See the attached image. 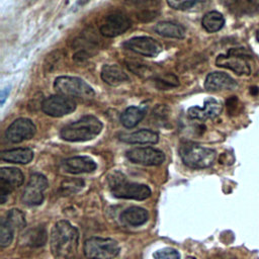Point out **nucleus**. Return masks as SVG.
Wrapping results in <instances>:
<instances>
[{
	"instance_id": "f257e3e1",
	"label": "nucleus",
	"mask_w": 259,
	"mask_h": 259,
	"mask_svg": "<svg viewBox=\"0 0 259 259\" xmlns=\"http://www.w3.org/2000/svg\"><path fill=\"white\" fill-rule=\"evenodd\" d=\"M79 241V233L68 221H59L51 232V252L55 259L74 258Z\"/></svg>"
},
{
	"instance_id": "f03ea898",
	"label": "nucleus",
	"mask_w": 259,
	"mask_h": 259,
	"mask_svg": "<svg viewBox=\"0 0 259 259\" xmlns=\"http://www.w3.org/2000/svg\"><path fill=\"white\" fill-rule=\"evenodd\" d=\"M102 122L93 115H86L65 125L60 136L68 142H86L96 138L102 131Z\"/></svg>"
},
{
	"instance_id": "7ed1b4c3",
	"label": "nucleus",
	"mask_w": 259,
	"mask_h": 259,
	"mask_svg": "<svg viewBox=\"0 0 259 259\" xmlns=\"http://www.w3.org/2000/svg\"><path fill=\"white\" fill-rule=\"evenodd\" d=\"M109 185L111 193L117 198L144 200L151 195V189L147 185L127 182L119 173H115L109 178Z\"/></svg>"
},
{
	"instance_id": "20e7f679",
	"label": "nucleus",
	"mask_w": 259,
	"mask_h": 259,
	"mask_svg": "<svg viewBox=\"0 0 259 259\" xmlns=\"http://www.w3.org/2000/svg\"><path fill=\"white\" fill-rule=\"evenodd\" d=\"M179 153L183 163L192 169L210 167L217 158L214 150L195 144H186L181 146Z\"/></svg>"
},
{
	"instance_id": "39448f33",
	"label": "nucleus",
	"mask_w": 259,
	"mask_h": 259,
	"mask_svg": "<svg viewBox=\"0 0 259 259\" xmlns=\"http://www.w3.org/2000/svg\"><path fill=\"white\" fill-rule=\"evenodd\" d=\"M54 88L57 92L68 97L89 99L94 96L93 88L83 79L73 76H60L54 81Z\"/></svg>"
},
{
	"instance_id": "423d86ee",
	"label": "nucleus",
	"mask_w": 259,
	"mask_h": 259,
	"mask_svg": "<svg viewBox=\"0 0 259 259\" xmlns=\"http://www.w3.org/2000/svg\"><path fill=\"white\" fill-rule=\"evenodd\" d=\"M118 243L110 238L92 237L85 241L83 251L88 259H113L119 253Z\"/></svg>"
},
{
	"instance_id": "0eeeda50",
	"label": "nucleus",
	"mask_w": 259,
	"mask_h": 259,
	"mask_svg": "<svg viewBox=\"0 0 259 259\" xmlns=\"http://www.w3.org/2000/svg\"><path fill=\"white\" fill-rule=\"evenodd\" d=\"M248 52L243 48H234L229 50L227 55H219L215 59V65L226 68L237 75H250L251 68L247 61Z\"/></svg>"
},
{
	"instance_id": "6e6552de",
	"label": "nucleus",
	"mask_w": 259,
	"mask_h": 259,
	"mask_svg": "<svg viewBox=\"0 0 259 259\" xmlns=\"http://www.w3.org/2000/svg\"><path fill=\"white\" fill-rule=\"evenodd\" d=\"M49 183L47 178L39 173H33L25 186L21 200L27 205H38L44 201V191Z\"/></svg>"
},
{
	"instance_id": "1a4fd4ad",
	"label": "nucleus",
	"mask_w": 259,
	"mask_h": 259,
	"mask_svg": "<svg viewBox=\"0 0 259 259\" xmlns=\"http://www.w3.org/2000/svg\"><path fill=\"white\" fill-rule=\"evenodd\" d=\"M76 109V102L73 98L65 95H52L41 102V110L54 117H61L70 114Z\"/></svg>"
},
{
	"instance_id": "9d476101",
	"label": "nucleus",
	"mask_w": 259,
	"mask_h": 259,
	"mask_svg": "<svg viewBox=\"0 0 259 259\" xmlns=\"http://www.w3.org/2000/svg\"><path fill=\"white\" fill-rule=\"evenodd\" d=\"M126 157L131 162L145 166H157L165 161L164 153L151 147L131 149L126 152Z\"/></svg>"
},
{
	"instance_id": "9b49d317",
	"label": "nucleus",
	"mask_w": 259,
	"mask_h": 259,
	"mask_svg": "<svg viewBox=\"0 0 259 259\" xmlns=\"http://www.w3.org/2000/svg\"><path fill=\"white\" fill-rule=\"evenodd\" d=\"M123 47L145 57H156L162 52V45L151 36H135L123 42Z\"/></svg>"
},
{
	"instance_id": "f8f14e48",
	"label": "nucleus",
	"mask_w": 259,
	"mask_h": 259,
	"mask_svg": "<svg viewBox=\"0 0 259 259\" xmlns=\"http://www.w3.org/2000/svg\"><path fill=\"white\" fill-rule=\"evenodd\" d=\"M35 132V124L29 118L20 117L15 119L7 127L5 132V138L11 143H20L31 139Z\"/></svg>"
},
{
	"instance_id": "ddd939ff",
	"label": "nucleus",
	"mask_w": 259,
	"mask_h": 259,
	"mask_svg": "<svg viewBox=\"0 0 259 259\" xmlns=\"http://www.w3.org/2000/svg\"><path fill=\"white\" fill-rule=\"evenodd\" d=\"M132 25L127 16L122 13H111L105 17L100 25V32L106 37H115L124 33Z\"/></svg>"
},
{
	"instance_id": "4468645a",
	"label": "nucleus",
	"mask_w": 259,
	"mask_h": 259,
	"mask_svg": "<svg viewBox=\"0 0 259 259\" xmlns=\"http://www.w3.org/2000/svg\"><path fill=\"white\" fill-rule=\"evenodd\" d=\"M24 176L22 172L13 167H3L0 170V195L1 203H4L6 197L16 187L23 183Z\"/></svg>"
},
{
	"instance_id": "2eb2a0df",
	"label": "nucleus",
	"mask_w": 259,
	"mask_h": 259,
	"mask_svg": "<svg viewBox=\"0 0 259 259\" xmlns=\"http://www.w3.org/2000/svg\"><path fill=\"white\" fill-rule=\"evenodd\" d=\"M223 106L222 104L214 98H207L204 100L203 106H192L188 109L187 114L192 119H199V120H205V119H212L220 115L222 112Z\"/></svg>"
},
{
	"instance_id": "dca6fc26",
	"label": "nucleus",
	"mask_w": 259,
	"mask_h": 259,
	"mask_svg": "<svg viewBox=\"0 0 259 259\" xmlns=\"http://www.w3.org/2000/svg\"><path fill=\"white\" fill-rule=\"evenodd\" d=\"M97 165L88 156H76L71 157L63 161L62 168L65 172L71 174H80V173H90L96 169Z\"/></svg>"
},
{
	"instance_id": "f3484780",
	"label": "nucleus",
	"mask_w": 259,
	"mask_h": 259,
	"mask_svg": "<svg viewBox=\"0 0 259 259\" xmlns=\"http://www.w3.org/2000/svg\"><path fill=\"white\" fill-rule=\"evenodd\" d=\"M237 87V82L230 75L223 72L209 73L204 81V88L208 91L232 90Z\"/></svg>"
},
{
	"instance_id": "a211bd4d",
	"label": "nucleus",
	"mask_w": 259,
	"mask_h": 259,
	"mask_svg": "<svg viewBox=\"0 0 259 259\" xmlns=\"http://www.w3.org/2000/svg\"><path fill=\"white\" fill-rule=\"evenodd\" d=\"M119 140L127 144H156L159 136L154 131L142 128L130 134H121Z\"/></svg>"
},
{
	"instance_id": "6ab92c4d",
	"label": "nucleus",
	"mask_w": 259,
	"mask_h": 259,
	"mask_svg": "<svg viewBox=\"0 0 259 259\" xmlns=\"http://www.w3.org/2000/svg\"><path fill=\"white\" fill-rule=\"evenodd\" d=\"M101 79L110 86H117L128 81L126 73L117 65H104L100 73Z\"/></svg>"
},
{
	"instance_id": "aec40b11",
	"label": "nucleus",
	"mask_w": 259,
	"mask_h": 259,
	"mask_svg": "<svg viewBox=\"0 0 259 259\" xmlns=\"http://www.w3.org/2000/svg\"><path fill=\"white\" fill-rule=\"evenodd\" d=\"M155 31L164 37L169 38H184L186 34V30L184 26H182L179 23L171 22V21H161L158 22L155 27Z\"/></svg>"
},
{
	"instance_id": "412c9836",
	"label": "nucleus",
	"mask_w": 259,
	"mask_h": 259,
	"mask_svg": "<svg viewBox=\"0 0 259 259\" xmlns=\"http://www.w3.org/2000/svg\"><path fill=\"white\" fill-rule=\"evenodd\" d=\"M1 159L9 163L27 164L33 159V151L29 148H17L6 150L1 153Z\"/></svg>"
},
{
	"instance_id": "4be33fe9",
	"label": "nucleus",
	"mask_w": 259,
	"mask_h": 259,
	"mask_svg": "<svg viewBox=\"0 0 259 259\" xmlns=\"http://www.w3.org/2000/svg\"><path fill=\"white\" fill-rule=\"evenodd\" d=\"M149 218L148 211L140 206H132L123 210L120 214V219L123 223L130 226L138 227L144 225Z\"/></svg>"
},
{
	"instance_id": "5701e85b",
	"label": "nucleus",
	"mask_w": 259,
	"mask_h": 259,
	"mask_svg": "<svg viewBox=\"0 0 259 259\" xmlns=\"http://www.w3.org/2000/svg\"><path fill=\"white\" fill-rule=\"evenodd\" d=\"M146 115L145 106H130L120 115V122L126 128L135 127Z\"/></svg>"
},
{
	"instance_id": "b1692460",
	"label": "nucleus",
	"mask_w": 259,
	"mask_h": 259,
	"mask_svg": "<svg viewBox=\"0 0 259 259\" xmlns=\"http://www.w3.org/2000/svg\"><path fill=\"white\" fill-rule=\"evenodd\" d=\"M225 24V18L219 11H209L205 13L201 20L202 27L207 32H217L223 28Z\"/></svg>"
},
{
	"instance_id": "393cba45",
	"label": "nucleus",
	"mask_w": 259,
	"mask_h": 259,
	"mask_svg": "<svg viewBox=\"0 0 259 259\" xmlns=\"http://www.w3.org/2000/svg\"><path fill=\"white\" fill-rule=\"evenodd\" d=\"M167 4L174 10L188 11L200 9L208 0H166Z\"/></svg>"
},
{
	"instance_id": "a878e982",
	"label": "nucleus",
	"mask_w": 259,
	"mask_h": 259,
	"mask_svg": "<svg viewBox=\"0 0 259 259\" xmlns=\"http://www.w3.org/2000/svg\"><path fill=\"white\" fill-rule=\"evenodd\" d=\"M6 221L13 228L14 231L15 230L16 231L22 230L25 227V225H26L24 213L20 209H18V208L10 209L8 211V213H7Z\"/></svg>"
},
{
	"instance_id": "bb28decb",
	"label": "nucleus",
	"mask_w": 259,
	"mask_h": 259,
	"mask_svg": "<svg viewBox=\"0 0 259 259\" xmlns=\"http://www.w3.org/2000/svg\"><path fill=\"white\" fill-rule=\"evenodd\" d=\"M46 241H47V232L41 227L30 230L27 234V243L31 247L42 246L45 245Z\"/></svg>"
},
{
	"instance_id": "cd10ccee",
	"label": "nucleus",
	"mask_w": 259,
	"mask_h": 259,
	"mask_svg": "<svg viewBox=\"0 0 259 259\" xmlns=\"http://www.w3.org/2000/svg\"><path fill=\"white\" fill-rule=\"evenodd\" d=\"M156 87L160 90H167L170 88L177 87L179 85L178 78L173 74H164L154 79Z\"/></svg>"
},
{
	"instance_id": "c85d7f7f",
	"label": "nucleus",
	"mask_w": 259,
	"mask_h": 259,
	"mask_svg": "<svg viewBox=\"0 0 259 259\" xmlns=\"http://www.w3.org/2000/svg\"><path fill=\"white\" fill-rule=\"evenodd\" d=\"M84 186V181L81 179H66L61 184V191L63 195L74 194Z\"/></svg>"
},
{
	"instance_id": "c756f323",
	"label": "nucleus",
	"mask_w": 259,
	"mask_h": 259,
	"mask_svg": "<svg viewBox=\"0 0 259 259\" xmlns=\"http://www.w3.org/2000/svg\"><path fill=\"white\" fill-rule=\"evenodd\" d=\"M13 228L7 223V221L2 220L0 225V245L2 248L7 247L13 240Z\"/></svg>"
},
{
	"instance_id": "7c9ffc66",
	"label": "nucleus",
	"mask_w": 259,
	"mask_h": 259,
	"mask_svg": "<svg viewBox=\"0 0 259 259\" xmlns=\"http://www.w3.org/2000/svg\"><path fill=\"white\" fill-rule=\"evenodd\" d=\"M127 64V68L134 72L135 74L139 75V76H143V77H147L149 75L152 74V70L150 67H148L147 65L143 64V63H140V62H133V61H130L126 63Z\"/></svg>"
},
{
	"instance_id": "2f4dec72",
	"label": "nucleus",
	"mask_w": 259,
	"mask_h": 259,
	"mask_svg": "<svg viewBox=\"0 0 259 259\" xmlns=\"http://www.w3.org/2000/svg\"><path fill=\"white\" fill-rule=\"evenodd\" d=\"M124 1L136 8L142 9V12L151 10L150 8L156 7L160 2V0H124Z\"/></svg>"
},
{
	"instance_id": "473e14b6",
	"label": "nucleus",
	"mask_w": 259,
	"mask_h": 259,
	"mask_svg": "<svg viewBox=\"0 0 259 259\" xmlns=\"http://www.w3.org/2000/svg\"><path fill=\"white\" fill-rule=\"evenodd\" d=\"M153 259H180L178 251L172 248H163L153 254Z\"/></svg>"
},
{
	"instance_id": "72a5a7b5",
	"label": "nucleus",
	"mask_w": 259,
	"mask_h": 259,
	"mask_svg": "<svg viewBox=\"0 0 259 259\" xmlns=\"http://www.w3.org/2000/svg\"><path fill=\"white\" fill-rule=\"evenodd\" d=\"M10 92V86L8 87H5L2 91H1V100H0V103L3 104L5 102V99L8 97V94Z\"/></svg>"
},
{
	"instance_id": "f704fd0d",
	"label": "nucleus",
	"mask_w": 259,
	"mask_h": 259,
	"mask_svg": "<svg viewBox=\"0 0 259 259\" xmlns=\"http://www.w3.org/2000/svg\"><path fill=\"white\" fill-rule=\"evenodd\" d=\"M248 2H250L251 4L253 5H256V6H259V0H247Z\"/></svg>"
},
{
	"instance_id": "c9c22d12",
	"label": "nucleus",
	"mask_w": 259,
	"mask_h": 259,
	"mask_svg": "<svg viewBox=\"0 0 259 259\" xmlns=\"http://www.w3.org/2000/svg\"><path fill=\"white\" fill-rule=\"evenodd\" d=\"M212 259H230V258H227V257H225V256H217V257H214V258H212Z\"/></svg>"
},
{
	"instance_id": "e433bc0d",
	"label": "nucleus",
	"mask_w": 259,
	"mask_h": 259,
	"mask_svg": "<svg viewBox=\"0 0 259 259\" xmlns=\"http://www.w3.org/2000/svg\"><path fill=\"white\" fill-rule=\"evenodd\" d=\"M256 38H257V40L259 41V31L256 33Z\"/></svg>"
}]
</instances>
